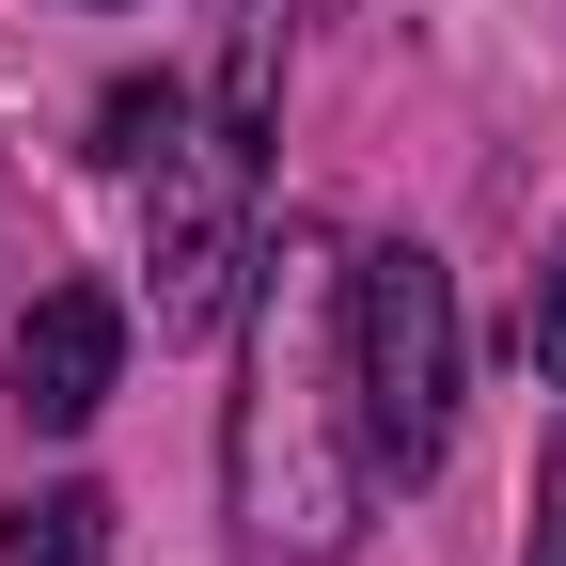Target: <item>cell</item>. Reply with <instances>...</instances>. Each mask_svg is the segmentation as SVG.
<instances>
[{"label": "cell", "mask_w": 566, "mask_h": 566, "mask_svg": "<svg viewBox=\"0 0 566 566\" xmlns=\"http://www.w3.org/2000/svg\"><path fill=\"white\" fill-rule=\"evenodd\" d=\"M237 551L252 566H331L363 535V394H346V252L331 221H283L252 252V363L221 424Z\"/></svg>", "instance_id": "6da1fadb"}, {"label": "cell", "mask_w": 566, "mask_h": 566, "mask_svg": "<svg viewBox=\"0 0 566 566\" xmlns=\"http://www.w3.org/2000/svg\"><path fill=\"white\" fill-rule=\"evenodd\" d=\"M346 394H363V472H441L457 457V283L424 237L346 252Z\"/></svg>", "instance_id": "7a4b0ae2"}, {"label": "cell", "mask_w": 566, "mask_h": 566, "mask_svg": "<svg viewBox=\"0 0 566 566\" xmlns=\"http://www.w3.org/2000/svg\"><path fill=\"white\" fill-rule=\"evenodd\" d=\"M252 158L268 142H237L221 111H174L158 126V221H142V300H158V346L205 331L237 300V268H252Z\"/></svg>", "instance_id": "3957f363"}, {"label": "cell", "mask_w": 566, "mask_h": 566, "mask_svg": "<svg viewBox=\"0 0 566 566\" xmlns=\"http://www.w3.org/2000/svg\"><path fill=\"white\" fill-rule=\"evenodd\" d=\"M111 378H126V300L111 283H48L32 331H17V409L48 424V441H80V424L111 409Z\"/></svg>", "instance_id": "277c9868"}, {"label": "cell", "mask_w": 566, "mask_h": 566, "mask_svg": "<svg viewBox=\"0 0 566 566\" xmlns=\"http://www.w3.org/2000/svg\"><path fill=\"white\" fill-rule=\"evenodd\" d=\"M0 566H111V504L95 488H32V504L0 520Z\"/></svg>", "instance_id": "5b68a950"}, {"label": "cell", "mask_w": 566, "mask_h": 566, "mask_svg": "<svg viewBox=\"0 0 566 566\" xmlns=\"http://www.w3.org/2000/svg\"><path fill=\"white\" fill-rule=\"evenodd\" d=\"M174 111H189L174 80H126V95L95 111V158H111V174H142V158H158V126H174Z\"/></svg>", "instance_id": "8992f818"}, {"label": "cell", "mask_w": 566, "mask_h": 566, "mask_svg": "<svg viewBox=\"0 0 566 566\" xmlns=\"http://www.w3.org/2000/svg\"><path fill=\"white\" fill-rule=\"evenodd\" d=\"M520 363L566 394V237H551V268H535V300H520Z\"/></svg>", "instance_id": "52a82bcc"}, {"label": "cell", "mask_w": 566, "mask_h": 566, "mask_svg": "<svg viewBox=\"0 0 566 566\" xmlns=\"http://www.w3.org/2000/svg\"><path fill=\"white\" fill-rule=\"evenodd\" d=\"M535 566H566V441H551V472H535Z\"/></svg>", "instance_id": "ba28073f"}, {"label": "cell", "mask_w": 566, "mask_h": 566, "mask_svg": "<svg viewBox=\"0 0 566 566\" xmlns=\"http://www.w3.org/2000/svg\"><path fill=\"white\" fill-rule=\"evenodd\" d=\"M237 17H252V32H300V17H331V0H237Z\"/></svg>", "instance_id": "9c48e42d"}]
</instances>
